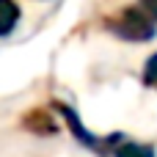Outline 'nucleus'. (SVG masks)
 <instances>
[{
	"label": "nucleus",
	"mask_w": 157,
	"mask_h": 157,
	"mask_svg": "<svg viewBox=\"0 0 157 157\" xmlns=\"http://www.w3.org/2000/svg\"><path fill=\"white\" fill-rule=\"evenodd\" d=\"M108 28L127 41H146L155 36V22L149 17H144L141 8H121L119 17H113L108 22Z\"/></svg>",
	"instance_id": "obj_1"
},
{
	"label": "nucleus",
	"mask_w": 157,
	"mask_h": 157,
	"mask_svg": "<svg viewBox=\"0 0 157 157\" xmlns=\"http://www.w3.org/2000/svg\"><path fill=\"white\" fill-rule=\"evenodd\" d=\"M55 108H58V113L63 116V121L69 124V130L75 132V138H77V141H80L83 146H91V149H97V146H99V141H97V138H94V135H91V132H88V130H86V127L80 124L77 113H75V110H72L69 105H61V102H58Z\"/></svg>",
	"instance_id": "obj_2"
},
{
	"label": "nucleus",
	"mask_w": 157,
	"mask_h": 157,
	"mask_svg": "<svg viewBox=\"0 0 157 157\" xmlns=\"http://www.w3.org/2000/svg\"><path fill=\"white\" fill-rule=\"evenodd\" d=\"M19 17H22V8H19L17 3L0 0V39L14 33V28L19 25Z\"/></svg>",
	"instance_id": "obj_3"
},
{
	"label": "nucleus",
	"mask_w": 157,
	"mask_h": 157,
	"mask_svg": "<svg viewBox=\"0 0 157 157\" xmlns=\"http://www.w3.org/2000/svg\"><path fill=\"white\" fill-rule=\"evenodd\" d=\"M22 124H25V130H30V132H36V135H41V130H47V135L55 132V121L50 119L47 110H30Z\"/></svg>",
	"instance_id": "obj_4"
},
{
	"label": "nucleus",
	"mask_w": 157,
	"mask_h": 157,
	"mask_svg": "<svg viewBox=\"0 0 157 157\" xmlns=\"http://www.w3.org/2000/svg\"><path fill=\"white\" fill-rule=\"evenodd\" d=\"M116 157H155V149L146 144H124L116 149Z\"/></svg>",
	"instance_id": "obj_5"
},
{
	"label": "nucleus",
	"mask_w": 157,
	"mask_h": 157,
	"mask_svg": "<svg viewBox=\"0 0 157 157\" xmlns=\"http://www.w3.org/2000/svg\"><path fill=\"white\" fill-rule=\"evenodd\" d=\"M144 83H146V86H157V52L146 61V69H144Z\"/></svg>",
	"instance_id": "obj_6"
},
{
	"label": "nucleus",
	"mask_w": 157,
	"mask_h": 157,
	"mask_svg": "<svg viewBox=\"0 0 157 157\" xmlns=\"http://www.w3.org/2000/svg\"><path fill=\"white\" fill-rule=\"evenodd\" d=\"M146 8H149V11H152V14L157 17V3H152V6H146Z\"/></svg>",
	"instance_id": "obj_7"
}]
</instances>
